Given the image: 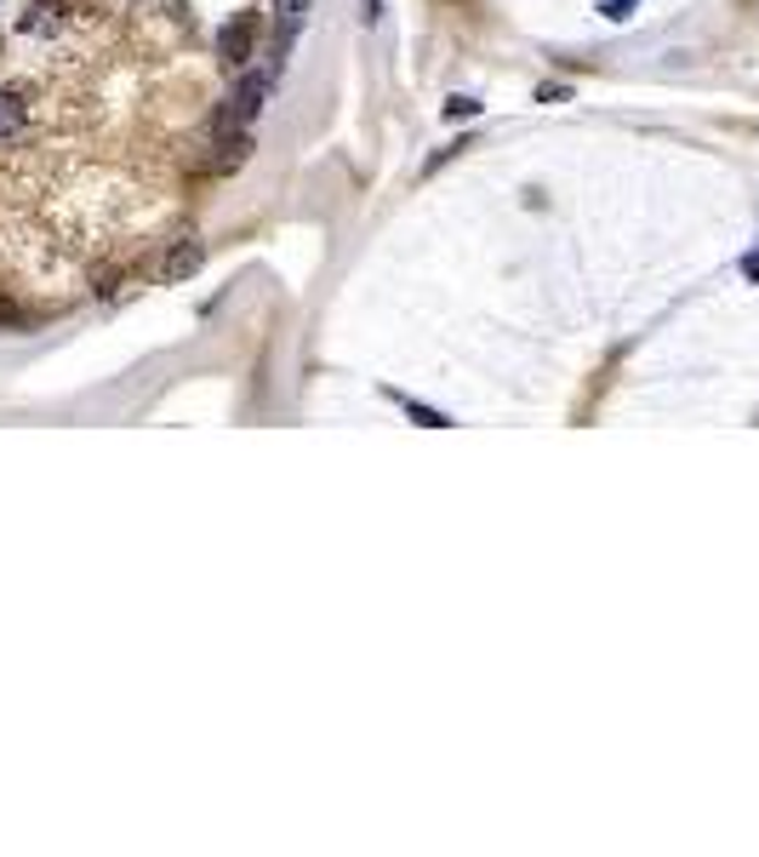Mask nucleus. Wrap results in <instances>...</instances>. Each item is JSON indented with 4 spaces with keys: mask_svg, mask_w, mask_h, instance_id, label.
<instances>
[{
    "mask_svg": "<svg viewBox=\"0 0 759 857\" xmlns=\"http://www.w3.org/2000/svg\"><path fill=\"white\" fill-rule=\"evenodd\" d=\"M251 40H258V17H235L229 30L217 35V52H223V63H235V69H240V63L251 58Z\"/></svg>",
    "mask_w": 759,
    "mask_h": 857,
    "instance_id": "obj_1",
    "label": "nucleus"
},
{
    "mask_svg": "<svg viewBox=\"0 0 759 857\" xmlns=\"http://www.w3.org/2000/svg\"><path fill=\"white\" fill-rule=\"evenodd\" d=\"M263 97H269V74H258V69H251L246 81H240V92H235V115H240V120L263 115Z\"/></svg>",
    "mask_w": 759,
    "mask_h": 857,
    "instance_id": "obj_2",
    "label": "nucleus"
},
{
    "mask_svg": "<svg viewBox=\"0 0 759 857\" xmlns=\"http://www.w3.org/2000/svg\"><path fill=\"white\" fill-rule=\"evenodd\" d=\"M63 23V7L58 0H40V7H29V17H23V35H52Z\"/></svg>",
    "mask_w": 759,
    "mask_h": 857,
    "instance_id": "obj_3",
    "label": "nucleus"
},
{
    "mask_svg": "<svg viewBox=\"0 0 759 857\" xmlns=\"http://www.w3.org/2000/svg\"><path fill=\"white\" fill-rule=\"evenodd\" d=\"M200 258H206V251H200L194 240H189V246H171V251H166V281H183V274H194Z\"/></svg>",
    "mask_w": 759,
    "mask_h": 857,
    "instance_id": "obj_4",
    "label": "nucleus"
},
{
    "mask_svg": "<svg viewBox=\"0 0 759 857\" xmlns=\"http://www.w3.org/2000/svg\"><path fill=\"white\" fill-rule=\"evenodd\" d=\"M389 400H394V407L406 412V418H417L423 428H446V423H451L446 412H435V407H423V400H412V395H400V389H389Z\"/></svg>",
    "mask_w": 759,
    "mask_h": 857,
    "instance_id": "obj_5",
    "label": "nucleus"
},
{
    "mask_svg": "<svg viewBox=\"0 0 759 857\" xmlns=\"http://www.w3.org/2000/svg\"><path fill=\"white\" fill-rule=\"evenodd\" d=\"M303 12H309V0H274V23H281V40H292L303 30Z\"/></svg>",
    "mask_w": 759,
    "mask_h": 857,
    "instance_id": "obj_6",
    "label": "nucleus"
},
{
    "mask_svg": "<svg viewBox=\"0 0 759 857\" xmlns=\"http://www.w3.org/2000/svg\"><path fill=\"white\" fill-rule=\"evenodd\" d=\"M17 132H23V97L0 92V138H17Z\"/></svg>",
    "mask_w": 759,
    "mask_h": 857,
    "instance_id": "obj_7",
    "label": "nucleus"
},
{
    "mask_svg": "<svg viewBox=\"0 0 759 857\" xmlns=\"http://www.w3.org/2000/svg\"><path fill=\"white\" fill-rule=\"evenodd\" d=\"M635 7H640V0H600V12L612 17V23H622V17H635Z\"/></svg>",
    "mask_w": 759,
    "mask_h": 857,
    "instance_id": "obj_8",
    "label": "nucleus"
},
{
    "mask_svg": "<svg viewBox=\"0 0 759 857\" xmlns=\"http://www.w3.org/2000/svg\"><path fill=\"white\" fill-rule=\"evenodd\" d=\"M474 115H479L474 97H451V104H446V120H474Z\"/></svg>",
    "mask_w": 759,
    "mask_h": 857,
    "instance_id": "obj_9",
    "label": "nucleus"
},
{
    "mask_svg": "<svg viewBox=\"0 0 759 857\" xmlns=\"http://www.w3.org/2000/svg\"><path fill=\"white\" fill-rule=\"evenodd\" d=\"M743 281H759V246H754L748 258H743Z\"/></svg>",
    "mask_w": 759,
    "mask_h": 857,
    "instance_id": "obj_10",
    "label": "nucleus"
}]
</instances>
